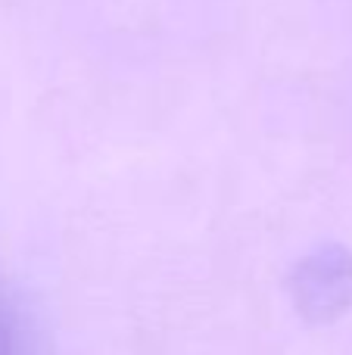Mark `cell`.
I'll use <instances>...</instances> for the list:
<instances>
[{"label": "cell", "mask_w": 352, "mask_h": 355, "mask_svg": "<svg viewBox=\"0 0 352 355\" xmlns=\"http://www.w3.org/2000/svg\"><path fill=\"white\" fill-rule=\"evenodd\" d=\"M297 312L312 324H331L352 309V252L322 246L309 252L290 275Z\"/></svg>", "instance_id": "obj_1"}, {"label": "cell", "mask_w": 352, "mask_h": 355, "mask_svg": "<svg viewBox=\"0 0 352 355\" xmlns=\"http://www.w3.org/2000/svg\"><path fill=\"white\" fill-rule=\"evenodd\" d=\"M0 355H25L22 324L3 293H0Z\"/></svg>", "instance_id": "obj_2"}]
</instances>
